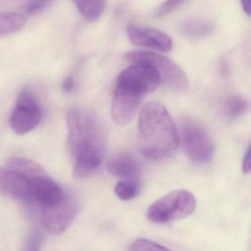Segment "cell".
I'll return each instance as SVG.
<instances>
[{
    "mask_svg": "<svg viewBox=\"0 0 251 251\" xmlns=\"http://www.w3.org/2000/svg\"><path fill=\"white\" fill-rule=\"evenodd\" d=\"M66 121L75 176L88 177L99 169L105 156L108 139L105 123L95 111L82 106L70 108Z\"/></svg>",
    "mask_w": 251,
    "mask_h": 251,
    "instance_id": "1",
    "label": "cell"
},
{
    "mask_svg": "<svg viewBox=\"0 0 251 251\" xmlns=\"http://www.w3.org/2000/svg\"><path fill=\"white\" fill-rule=\"evenodd\" d=\"M178 132L166 107L158 102L144 105L139 121L138 146L147 158L161 160L173 153L179 145Z\"/></svg>",
    "mask_w": 251,
    "mask_h": 251,
    "instance_id": "2",
    "label": "cell"
},
{
    "mask_svg": "<svg viewBox=\"0 0 251 251\" xmlns=\"http://www.w3.org/2000/svg\"><path fill=\"white\" fill-rule=\"evenodd\" d=\"M195 208V196L186 189H178L154 202L148 208L147 217L152 223H169L188 217Z\"/></svg>",
    "mask_w": 251,
    "mask_h": 251,
    "instance_id": "3",
    "label": "cell"
},
{
    "mask_svg": "<svg viewBox=\"0 0 251 251\" xmlns=\"http://www.w3.org/2000/svg\"><path fill=\"white\" fill-rule=\"evenodd\" d=\"M126 58L130 62L147 64L155 69L161 80L173 90L183 92L189 86L187 75L181 67L164 55L146 51H131L126 54Z\"/></svg>",
    "mask_w": 251,
    "mask_h": 251,
    "instance_id": "4",
    "label": "cell"
},
{
    "mask_svg": "<svg viewBox=\"0 0 251 251\" xmlns=\"http://www.w3.org/2000/svg\"><path fill=\"white\" fill-rule=\"evenodd\" d=\"M45 173L41 165L26 172L7 165L0 167V192L21 202H34L35 179Z\"/></svg>",
    "mask_w": 251,
    "mask_h": 251,
    "instance_id": "5",
    "label": "cell"
},
{
    "mask_svg": "<svg viewBox=\"0 0 251 251\" xmlns=\"http://www.w3.org/2000/svg\"><path fill=\"white\" fill-rule=\"evenodd\" d=\"M80 201L74 192H66L64 199L52 207L41 208V222L45 230L52 235L64 233L80 210Z\"/></svg>",
    "mask_w": 251,
    "mask_h": 251,
    "instance_id": "6",
    "label": "cell"
},
{
    "mask_svg": "<svg viewBox=\"0 0 251 251\" xmlns=\"http://www.w3.org/2000/svg\"><path fill=\"white\" fill-rule=\"evenodd\" d=\"M182 144L189 158L196 164H206L214 154V144L206 130L198 123L186 121L181 132Z\"/></svg>",
    "mask_w": 251,
    "mask_h": 251,
    "instance_id": "7",
    "label": "cell"
},
{
    "mask_svg": "<svg viewBox=\"0 0 251 251\" xmlns=\"http://www.w3.org/2000/svg\"><path fill=\"white\" fill-rule=\"evenodd\" d=\"M161 82L155 69L147 64H136L120 73L117 86L143 97L155 91Z\"/></svg>",
    "mask_w": 251,
    "mask_h": 251,
    "instance_id": "8",
    "label": "cell"
},
{
    "mask_svg": "<svg viewBox=\"0 0 251 251\" xmlns=\"http://www.w3.org/2000/svg\"><path fill=\"white\" fill-rule=\"evenodd\" d=\"M41 120L42 111L37 100L29 91H23L10 117L13 130L17 134H26L34 130Z\"/></svg>",
    "mask_w": 251,
    "mask_h": 251,
    "instance_id": "9",
    "label": "cell"
},
{
    "mask_svg": "<svg viewBox=\"0 0 251 251\" xmlns=\"http://www.w3.org/2000/svg\"><path fill=\"white\" fill-rule=\"evenodd\" d=\"M143 97L117 86L113 97L111 115L121 126H127L137 114Z\"/></svg>",
    "mask_w": 251,
    "mask_h": 251,
    "instance_id": "10",
    "label": "cell"
},
{
    "mask_svg": "<svg viewBox=\"0 0 251 251\" xmlns=\"http://www.w3.org/2000/svg\"><path fill=\"white\" fill-rule=\"evenodd\" d=\"M127 33L132 43L137 47L163 52H169L173 48L171 38L161 30L130 25L127 27Z\"/></svg>",
    "mask_w": 251,
    "mask_h": 251,
    "instance_id": "11",
    "label": "cell"
},
{
    "mask_svg": "<svg viewBox=\"0 0 251 251\" xmlns=\"http://www.w3.org/2000/svg\"><path fill=\"white\" fill-rule=\"evenodd\" d=\"M107 169L113 176L123 177L124 180H139L140 165L131 154L127 152L116 154L108 160Z\"/></svg>",
    "mask_w": 251,
    "mask_h": 251,
    "instance_id": "12",
    "label": "cell"
},
{
    "mask_svg": "<svg viewBox=\"0 0 251 251\" xmlns=\"http://www.w3.org/2000/svg\"><path fill=\"white\" fill-rule=\"evenodd\" d=\"M214 30L211 22L202 20H189L180 25V34L190 39H202L210 36Z\"/></svg>",
    "mask_w": 251,
    "mask_h": 251,
    "instance_id": "13",
    "label": "cell"
},
{
    "mask_svg": "<svg viewBox=\"0 0 251 251\" xmlns=\"http://www.w3.org/2000/svg\"><path fill=\"white\" fill-rule=\"evenodd\" d=\"M80 14L88 21L95 22L103 14L106 0H73Z\"/></svg>",
    "mask_w": 251,
    "mask_h": 251,
    "instance_id": "14",
    "label": "cell"
},
{
    "mask_svg": "<svg viewBox=\"0 0 251 251\" xmlns=\"http://www.w3.org/2000/svg\"><path fill=\"white\" fill-rule=\"evenodd\" d=\"M25 17L17 13H0V36L20 31L25 25Z\"/></svg>",
    "mask_w": 251,
    "mask_h": 251,
    "instance_id": "15",
    "label": "cell"
},
{
    "mask_svg": "<svg viewBox=\"0 0 251 251\" xmlns=\"http://www.w3.org/2000/svg\"><path fill=\"white\" fill-rule=\"evenodd\" d=\"M248 101L240 95L229 97L224 104V113L230 120H237L244 115L248 110Z\"/></svg>",
    "mask_w": 251,
    "mask_h": 251,
    "instance_id": "16",
    "label": "cell"
},
{
    "mask_svg": "<svg viewBox=\"0 0 251 251\" xmlns=\"http://www.w3.org/2000/svg\"><path fill=\"white\" fill-rule=\"evenodd\" d=\"M140 192L139 180H123L115 186V193L122 201H127L133 199Z\"/></svg>",
    "mask_w": 251,
    "mask_h": 251,
    "instance_id": "17",
    "label": "cell"
},
{
    "mask_svg": "<svg viewBox=\"0 0 251 251\" xmlns=\"http://www.w3.org/2000/svg\"><path fill=\"white\" fill-rule=\"evenodd\" d=\"M131 251H168L169 248L147 239H138L130 245Z\"/></svg>",
    "mask_w": 251,
    "mask_h": 251,
    "instance_id": "18",
    "label": "cell"
},
{
    "mask_svg": "<svg viewBox=\"0 0 251 251\" xmlns=\"http://www.w3.org/2000/svg\"><path fill=\"white\" fill-rule=\"evenodd\" d=\"M186 0H166L160 5L155 12L156 17H162L174 11L176 8L181 5Z\"/></svg>",
    "mask_w": 251,
    "mask_h": 251,
    "instance_id": "19",
    "label": "cell"
},
{
    "mask_svg": "<svg viewBox=\"0 0 251 251\" xmlns=\"http://www.w3.org/2000/svg\"><path fill=\"white\" fill-rule=\"evenodd\" d=\"M43 0H32L25 5L24 11L27 14H36L40 12L45 7Z\"/></svg>",
    "mask_w": 251,
    "mask_h": 251,
    "instance_id": "20",
    "label": "cell"
},
{
    "mask_svg": "<svg viewBox=\"0 0 251 251\" xmlns=\"http://www.w3.org/2000/svg\"><path fill=\"white\" fill-rule=\"evenodd\" d=\"M251 146L249 145L245 151L242 161V170L245 174H248L251 171Z\"/></svg>",
    "mask_w": 251,
    "mask_h": 251,
    "instance_id": "21",
    "label": "cell"
},
{
    "mask_svg": "<svg viewBox=\"0 0 251 251\" xmlns=\"http://www.w3.org/2000/svg\"><path fill=\"white\" fill-rule=\"evenodd\" d=\"M76 83L73 77H68L64 80L63 83V90L67 94L72 93L75 89Z\"/></svg>",
    "mask_w": 251,
    "mask_h": 251,
    "instance_id": "22",
    "label": "cell"
},
{
    "mask_svg": "<svg viewBox=\"0 0 251 251\" xmlns=\"http://www.w3.org/2000/svg\"><path fill=\"white\" fill-rule=\"evenodd\" d=\"M241 2L245 14H248V16L251 15V0H241Z\"/></svg>",
    "mask_w": 251,
    "mask_h": 251,
    "instance_id": "23",
    "label": "cell"
}]
</instances>
